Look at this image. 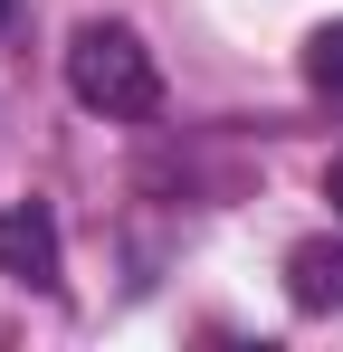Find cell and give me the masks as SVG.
Returning <instances> with one entry per match:
<instances>
[{
    "mask_svg": "<svg viewBox=\"0 0 343 352\" xmlns=\"http://www.w3.org/2000/svg\"><path fill=\"white\" fill-rule=\"evenodd\" d=\"M67 96L86 105V115L105 124H143L163 105V67L143 48V29H124V19H86L76 38H67Z\"/></svg>",
    "mask_w": 343,
    "mask_h": 352,
    "instance_id": "1",
    "label": "cell"
},
{
    "mask_svg": "<svg viewBox=\"0 0 343 352\" xmlns=\"http://www.w3.org/2000/svg\"><path fill=\"white\" fill-rule=\"evenodd\" d=\"M0 276H19V286H39V295L67 286V276H57V219L39 200H10V210H0Z\"/></svg>",
    "mask_w": 343,
    "mask_h": 352,
    "instance_id": "2",
    "label": "cell"
},
{
    "mask_svg": "<svg viewBox=\"0 0 343 352\" xmlns=\"http://www.w3.org/2000/svg\"><path fill=\"white\" fill-rule=\"evenodd\" d=\"M286 295H295L305 314H324V305H343V248H334V238H305V248L286 257Z\"/></svg>",
    "mask_w": 343,
    "mask_h": 352,
    "instance_id": "3",
    "label": "cell"
},
{
    "mask_svg": "<svg viewBox=\"0 0 343 352\" xmlns=\"http://www.w3.org/2000/svg\"><path fill=\"white\" fill-rule=\"evenodd\" d=\"M305 76L343 96V29H315V48H305Z\"/></svg>",
    "mask_w": 343,
    "mask_h": 352,
    "instance_id": "4",
    "label": "cell"
},
{
    "mask_svg": "<svg viewBox=\"0 0 343 352\" xmlns=\"http://www.w3.org/2000/svg\"><path fill=\"white\" fill-rule=\"evenodd\" d=\"M324 200H334V210H343V162H334V172H324Z\"/></svg>",
    "mask_w": 343,
    "mask_h": 352,
    "instance_id": "5",
    "label": "cell"
},
{
    "mask_svg": "<svg viewBox=\"0 0 343 352\" xmlns=\"http://www.w3.org/2000/svg\"><path fill=\"white\" fill-rule=\"evenodd\" d=\"M0 19H10V0H0Z\"/></svg>",
    "mask_w": 343,
    "mask_h": 352,
    "instance_id": "6",
    "label": "cell"
}]
</instances>
